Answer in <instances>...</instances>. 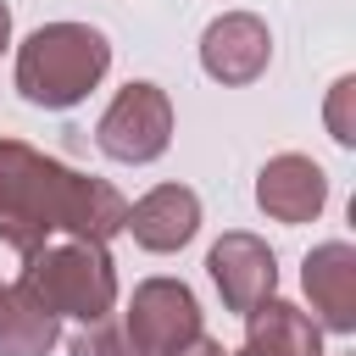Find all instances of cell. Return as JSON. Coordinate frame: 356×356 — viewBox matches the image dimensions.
<instances>
[{"mask_svg":"<svg viewBox=\"0 0 356 356\" xmlns=\"http://www.w3.org/2000/svg\"><path fill=\"white\" fill-rule=\"evenodd\" d=\"M122 222H128V200L106 178H83L22 139H0V245L28 256L50 245L56 228L106 245L111 234H122Z\"/></svg>","mask_w":356,"mask_h":356,"instance_id":"6da1fadb","label":"cell"},{"mask_svg":"<svg viewBox=\"0 0 356 356\" xmlns=\"http://www.w3.org/2000/svg\"><path fill=\"white\" fill-rule=\"evenodd\" d=\"M111 67V44L89 22H44L17 44V89L28 106L67 111Z\"/></svg>","mask_w":356,"mask_h":356,"instance_id":"7a4b0ae2","label":"cell"},{"mask_svg":"<svg viewBox=\"0 0 356 356\" xmlns=\"http://www.w3.org/2000/svg\"><path fill=\"white\" fill-rule=\"evenodd\" d=\"M50 317H78V323H106L117 306V267L106 245L67 239V245H39L28 250V267L17 278Z\"/></svg>","mask_w":356,"mask_h":356,"instance_id":"3957f363","label":"cell"},{"mask_svg":"<svg viewBox=\"0 0 356 356\" xmlns=\"http://www.w3.org/2000/svg\"><path fill=\"white\" fill-rule=\"evenodd\" d=\"M95 139H100V150L111 161H128V167L156 161L172 145V100H167V89H156V83L117 89V100L106 106Z\"/></svg>","mask_w":356,"mask_h":356,"instance_id":"277c9868","label":"cell"},{"mask_svg":"<svg viewBox=\"0 0 356 356\" xmlns=\"http://www.w3.org/2000/svg\"><path fill=\"white\" fill-rule=\"evenodd\" d=\"M139 356H172L200 334V306L189 295V284L178 278H145L128 300V328H122Z\"/></svg>","mask_w":356,"mask_h":356,"instance_id":"5b68a950","label":"cell"},{"mask_svg":"<svg viewBox=\"0 0 356 356\" xmlns=\"http://www.w3.org/2000/svg\"><path fill=\"white\" fill-rule=\"evenodd\" d=\"M267 61H273V33L250 11H228L200 33V67H206V78H217L228 89L256 83L267 72Z\"/></svg>","mask_w":356,"mask_h":356,"instance_id":"8992f818","label":"cell"},{"mask_svg":"<svg viewBox=\"0 0 356 356\" xmlns=\"http://www.w3.org/2000/svg\"><path fill=\"white\" fill-rule=\"evenodd\" d=\"M206 267H211V284H217L222 306L239 312V317H245L250 306L273 300V289H278V261H273V250H267L256 234H239V228L211 245Z\"/></svg>","mask_w":356,"mask_h":356,"instance_id":"52a82bcc","label":"cell"},{"mask_svg":"<svg viewBox=\"0 0 356 356\" xmlns=\"http://www.w3.org/2000/svg\"><path fill=\"white\" fill-rule=\"evenodd\" d=\"M328 200V178L312 156H273L261 172H256V206L273 217V222H312Z\"/></svg>","mask_w":356,"mask_h":356,"instance_id":"ba28073f","label":"cell"},{"mask_svg":"<svg viewBox=\"0 0 356 356\" xmlns=\"http://www.w3.org/2000/svg\"><path fill=\"white\" fill-rule=\"evenodd\" d=\"M306 295H312V312L323 328L334 334H350L356 328V245L345 239H328L306 256V273H300Z\"/></svg>","mask_w":356,"mask_h":356,"instance_id":"9c48e42d","label":"cell"},{"mask_svg":"<svg viewBox=\"0 0 356 356\" xmlns=\"http://www.w3.org/2000/svg\"><path fill=\"white\" fill-rule=\"evenodd\" d=\"M145 250H156V256H167V250H184L189 239H195V228H200V200H195V189H184V184H161V189H150V195H139L134 206H128V222H122Z\"/></svg>","mask_w":356,"mask_h":356,"instance_id":"30bf717a","label":"cell"},{"mask_svg":"<svg viewBox=\"0 0 356 356\" xmlns=\"http://www.w3.org/2000/svg\"><path fill=\"white\" fill-rule=\"evenodd\" d=\"M245 350L250 356H323V328L289 300H261L245 312Z\"/></svg>","mask_w":356,"mask_h":356,"instance_id":"8fae6325","label":"cell"},{"mask_svg":"<svg viewBox=\"0 0 356 356\" xmlns=\"http://www.w3.org/2000/svg\"><path fill=\"white\" fill-rule=\"evenodd\" d=\"M61 339V317H50L22 284L0 289V356H44Z\"/></svg>","mask_w":356,"mask_h":356,"instance_id":"7c38bea8","label":"cell"},{"mask_svg":"<svg viewBox=\"0 0 356 356\" xmlns=\"http://www.w3.org/2000/svg\"><path fill=\"white\" fill-rule=\"evenodd\" d=\"M72 356H139V345L111 323H89V334L72 339Z\"/></svg>","mask_w":356,"mask_h":356,"instance_id":"4fadbf2b","label":"cell"},{"mask_svg":"<svg viewBox=\"0 0 356 356\" xmlns=\"http://www.w3.org/2000/svg\"><path fill=\"white\" fill-rule=\"evenodd\" d=\"M350 95H356V78H339L334 95H328V128L339 145H356V128H350Z\"/></svg>","mask_w":356,"mask_h":356,"instance_id":"5bb4252c","label":"cell"},{"mask_svg":"<svg viewBox=\"0 0 356 356\" xmlns=\"http://www.w3.org/2000/svg\"><path fill=\"white\" fill-rule=\"evenodd\" d=\"M172 356H228V350H222L217 339H206V334H195V339H189L184 350H172Z\"/></svg>","mask_w":356,"mask_h":356,"instance_id":"9a60e30c","label":"cell"},{"mask_svg":"<svg viewBox=\"0 0 356 356\" xmlns=\"http://www.w3.org/2000/svg\"><path fill=\"white\" fill-rule=\"evenodd\" d=\"M6 44H11V6L0 0V50H6Z\"/></svg>","mask_w":356,"mask_h":356,"instance_id":"2e32d148","label":"cell"},{"mask_svg":"<svg viewBox=\"0 0 356 356\" xmlns=\"http://www.w3.org/2000/svg\"><path fill=\"white\" fill-rule=\"evenodd\" d=\"M239 356H250V350H239Z\"/></svg>","mask_w":356,"mask_h":356,"instance_id":"e0dca14e","label":"cell"}]
</instances>
